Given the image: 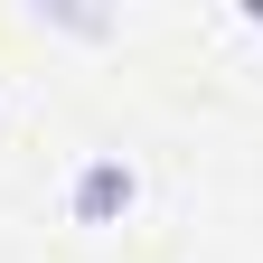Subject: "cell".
<instances>
[{
    "instance_id": "1",
    "label": "cell",
    "mask_w": 263,
    "mask_h": 263,
    "mask_svg": "<svg viewBox=\"0 0 263 263\" xmlns=\"http://www.w3.org/2000/svg\"><path fill=\"white\" fill-rule=\"evenodd\" d=\"M132 197H141L132 160H122V151H94L85 170H76V226H122V216H132Z\"/></svg>"
}]
</instances>
